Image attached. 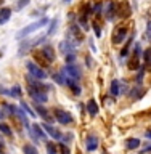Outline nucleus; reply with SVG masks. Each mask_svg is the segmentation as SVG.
<instances>
[{"instance_id":"1","label":"nucleus","mask_w":151,"mask_h":154,"mask_svg":"<svg viewBox=\"0 0 151 154\" xmlns=\"http://www.w3.org/2000/svg\"><path fill=\"white\" fill-rule=\"evenodd\" d=\"M48 24V18H40L39 21H36V23H31L29 26H26V27H23V29H19V31L16 32V40H24L29 34H32V32H36V31H39L40 27H43V26H47Z\"/></svg>"},{"instance_id":"2","label":"nucleus","mask_w":151,"mask_h":154,"mask_svg":"<svg viewBox=\"0 0 151 154\" xmlns=\"http://www.w3.org/2000/svg\"><path fill=\"white\" fill-rule=\"evenodd\" d=\"M45 38H47V34H42V35L34 37V38H24V42L21 40V45H19L18 55H19V56H24L26 53L31 51L36 45H39V43H43V42H45Z\"/></svg>"},{"instance_id":"3","label":"nucleus","mask_w":151,"mask_h":154,"mask_svg":"<svg viewBox=\"0 0 151 154\" xmlns=\"http://www.w3.org/2000/svg\"><path fill=\"white\" fill-rule=\"evenodd\" d=\"M61 74L64 75L66 79H72V80H76V82H79V80L82 79V71L79 69V66L74 64V63H72V64L63 66Z\"/></svg>"},{"instance_id":"4","label":"nucleus","mask_w":151,"mask_h":154,"mask_svg":"<svg viewBox=\"0 0 151 154\" xmlns=\"http://www.w3.org/2000/svg\"><path fill=\"white\" fill-rule=\"evenodd\" d=\"M53 117H55L56 122H60L61 125H71L74 122V117L71 116V112L61 109V108H55L53 109Z\"/></svg>"},{"instance_id":"5","label":"nucleus","mask_w":151,"mask_h":154,"mask_svg":"<svg viewBox=\"0 0 151 154\" xmlns=\"http://www.w3.org/2000/svg\"><path fill=\"white\" fill-rule=\"evenodd\" d=\"M142 55H143V51H142V47H140V43H135L134 53H132V56H130L129 61H127L129 69H132V71L140 69V56H142Z\"/></svg>"},{"instance_id":"6","label":"nucleus","mask_w":151,"mask_h":154,"mask_svg":"<svg viewBox=\"0 0 151 154\" xmlns=\"http://www.w3.org/2000/svg\"><path fill=\"white\" fill-rule=\"evenodd\" d=\"M26 67H27L29 74H31L32 77H36V79H39V80H45L47 77H48L47 72L43 71L39 64H36V63H32V61H27L26 63Z\"/></svg>"},{"instance_id":"7","label":"nucleus","mask_w":151,"mask_h":154,"mask_svg":"<svg viewBox=\"0 0 151 154\" xmlns=\"http://www.w3.org/2000/svg\"><path fill=\"white\" fill-rule=\"evenodd\" d=\"M127 32H129V27L125 26V24H119V26H116L114 31H113V43H114V45L122 43L124 38L127 37Z\"/></svg>"},{"instance_id":"8","label":"nucleus","mask_w":151,"mask_h":154,"mask_svg":"<svg viewBox=\"0 0 151 154\" xmlns=\"http://www.w3.org/2000/svg\"><path fill=\"white\" fill-rule=\"evenodd\" d=\"M27 93L34 100V103H37V104H45L48 101V96L45 91H39V90H34L31 87H27Z\"/></svg>"},{"instance_id":"9","label":"nucleus","mask_w":151,"mask_h":154,"mask_svg":"<svg viewBox=\"0 0 151 154\" xmlns=\"http://www.w3.org/2000/svg\"><path fill=\"white\" fill-rule=\"evenodd\" d=\"M40 125H42V128L45 130V133H47L50 138H53V140H61L63 133H61L56 127H53V125H52V124H48V122H42Z\"/></svg>"},{"instance_id":"10","label":"nucleus","mask_w":151,"mask_h":154,"mask_svg":"<svg viewBox=\"0 0 151 154\" xmlns=\"http://www.w3.org/2000/svg\"><path fill=\"white\" fill-rule=\"evenodd\" d=\"M34 111H36V114H37V116H40V117H42L43 120H45V122H48V124H50L52 120L55 119V117H52V116H50V111H48L43 104H37V103H34Z\"/></svg>"},{"instance_id":"11","label":"nucleus","mask_w":151,"mask_h":154,"mask_svg":"<svg viewBox=\"0 0 151 154\" xmlns=\"http://www.w3.org/2000/svg\"><path fill=\"white\" fill-rule=\"evenodd\" d=\"M103 10H105L106 18H108L109 21H113L114 16H116V13H118V5H116L113 0H108V2L103 5Z\"/></svg>"},{"instance_id":"12","label":"nucleus","mask_w":151,"mask_h":154,"mask_svg":"<svg viewBox=\"0 0 151 154\" xmlns=\"http://www.w3.org/2000/svg\"><path fill=\"white\" fill-rule=\"evenodd\" d=\"M98 144H100V140L96 135H89V137L85 138V148L89 152H93L98 149Z\"/></svg>"},{"instance_id":"13","label":"nucleus","mask_w":151,"mask_h":154,"mask_svg":"<svg viewBox=\"0 0 151 154\" xmlns=\"http://www.w3.org/2000/svg\"><path fill=\"white\" fill-rule=\"evenodd\" d=\"M98 112H100L98 103H96L95 100H89V101H87V114L92 116V117H95V116H98Z\"/></svg>"},{"instance_id":"14","label":"nucleus","mask_w":151,"mask_h":154,"mask_svg":"<svg viewBox=\"0 0 151 154\" xmlns=\"http://www.w3.org/2000/svg\"><path fill=\"white\" fill-rule=\"evenodd\" d=\"M11 8H7V7H3V8H0V26H3V24H7L8 23V19L11 18Z\"/></svg>"},{"instance_id":"15","label":"nucleus","mask_w":151,"mask_h":154,"mask_svg":"<svg viewBox=\"0 0 151 154\" xmlns=\"http://www.w3.org/2000/svg\"><path fill=\"white\" fill-rule=\"evenodd\" d=\"M31 127H32V130H34V133L37 135V138L40 140V141H45V140H47V133H45V130L42 128V125L31 124Z\"/></svg>"},{"instance_id":"16","label":"nucleus","mask_w":151,"mask_h":154,"mask_svg":"<svg viewBox=\"0 0 151 154\" xmlns=\"http://www.w3.org/2000/svg\"><path fill=\"white\" fill-rule=\"evenodd\" d=\"M42 55L43 56H45L47 58V60L48 61H50V63H53V61H55V51H53V48H52V45H43V48H42Z\"/></svg>"},{"instance_id":"17","label":"nucleus","mask_w":151,"mask_h":154,"mask_svg":"<svg viewBox=\"0 0 151 154\" xmlns=\"http://www.w3.org/2000/svg\"><path fill=\"white\" fill-rule=\"evenodd\" d=\"M60 51L63 55H69V53H74V45H71L68 40H61L60 42Z\"/></svg>"},{"instance_id":"18","label":"nucleus","mask_w":151,"mask_h":154,"mask_svg":"<svg viewBox=\"0 0 151 154\" xmlns=\"http://www.w3.org/2000/svg\"><path fill=\"white\" fill-rule=\"evenodd\" d=\"M129 14H130V7H129L127 2H122L121 5H118V16L125 18V16H129Z\"/></svg>"},{"instance_id":"19","label":"nucleus","mask_w":151,"mask_h":154,"mask_svg":"<svg viewBox=\"0 0 151 154\" xmlns=\"http://www.w3.org/2000/svg\"><path fill=\"white\" fill-rule=\"evenodd\" d=\"M143 95H145V88H143V87H140V88L137 87V88H132V90L129 91V96H130V98H132L134 101L140 100Z\"/></svg>"},{"instance_id":"20","label":"nucleus","mask_w":151,"mask_h":154,"mask_svg":"<svg viewBox=\"0 0 151 154\" xmlns=\"http://www.w3.org/2000/svg\"><path fill=\"white\" fill-rule=\"evenodd\" d=\"M140 144H142L140 138H129L127 141H125V148H127L129 151H134V149L140 148Z\"/></svg>"},{"instance_id":"21","label":"nucleus","mask_w":151,"mask_h":154,"mask_svg":"<svg viewBox=\"0 0 151 154\" xmlns=\"http://www.w3.org/2000/svg\"><path fill=\"white\" fill-rule=\"evenodd\" d=\"M109 93L113 95V96L121 95V84H119V80H113V82H111V85H109Z\"/></svg>"},{"instance_id":"22","label":"nucleus","mask_w":151,"mask_h":154,"mask_svg":"<svg viewBox=\"0 0 151 154\" xmlns=\"http://www.w3.org/2000/svg\"><path fill=\"white\" fill-rule=\"evenodd\" d=\"M34 58H36V60H37L39 63H40L42 66H50V61H48L47 58L42 55V51H40V50H37L36 53H34Z\"/></svg>"},{"instance_id":"23","label":"nucleus","mask_w":151,"mask_h":154,"mask_svg":"<svg viewBox=\"0 0 151 154\" xmlns=\"http://www.w3.org/2000/svg\"><path fill=\"white\" fill-rule=\"evenodd\" d=\"M0 133H3L5 137H13L11 127H10L8 124H5V122H0Z\"/></svg>"},{"instance_id":"24","label":"nucleus","mask_w":151,"mask_h":154,"mask_svg":"<svg viewBox=\"0 0 151 154\" xmlns=\"http://www.w3.org/2000/svg\"><path fill=\"white\" fill-rule=\"evenodd\" d=\"M23 152L24 154H39V149L34 146V144L26 143V144H23Z\"/></svg>"},{"instance_id":"25","label":"nucleus","mask_w":151,"mask_h":154,"mask_svg":"<svg viewBox=\"0 0 151 154\" xmlns=\"http://www.w3.org/2000/svg\"><path fill=\"white\" fill-rule=\"evenodd\" d=\"M52 79L55 80L58 85H66V82H68V79H66V77L61 74V72H56V74H52Z\"/></svg>"},{"instance_id":"26","label":"nucleus","mask_w":151,"mask_h":154,"mask_svg":"<svg viewBox=\"0 0 151 154\" xmlns=\"http://www.w3.org/2000/svg\"><path fill=\"white\" fill-rule=\"evenodd\" d=\"M143 64L146 67H151V48H146L143 51Z\"/></svg>"},{"instance_id":"27","label":"nucleus","mask_w":151,"mask_h":154,"mask_svg":"<svg viewBox=\"0 0 151 154\" xmlns=\"http://www.w3.org/2000/svg\"><path fill=\"white\" fill-rule=\"evenodd\" d=\"M77 26L82 27V31H89V21H87V16H79V19H77Z\"/></svg>"},{"instance_id":"28","label":"nucleus","mask_w":151,"mask_h":154,"mask_svg":"<svg viewBox=\"0 0 151 154\" xmlns=\"http://www.w3.org/2000/svg\"><path fill=\"white\" fill-rule=\"evenodd\" d=\"M134 35H135V34H132V35H130V38L127 40V45L122 48V51H121V56H122V58H125V56H127L129 53H130V43L134 42Z\"/></svg>"},{"instance_id":"29","label":"nucleus","mask_w":151,"mask_h":154,"mask_svg":"<svg viewBox=\"0 0 151 154\" xmlns=\"http://www.w3.org/2000/svg\"><path fill=\"white\" fill-rule=\"evenodd\" d=\"M21 109L29 116V117H37V116H36V111H32L31 108H29V104H27V103H24V101H21Z\"/></svg>"},{"instance_id":"30","label":"nucleus","mask_w":151,"mask_h":154,"mask_svg":"<svg viewBox=\"0 0 151 154\" xmlns=\"http://www.w3.org/2000/svg\"><path fill=\"white\" fill-rule=\"evenodd\" d=\"M45 149H47V154H58L56 144H55V143H52V141L45 144Z\"/></svg>"},{"instance_id":"31","label":"nucleus","mask_w":151,"mask_h":154,"mask_svg":"<svg viewBox=\"0 0 151 154\" xmlns=\"http://www.w3.org/2000/svg\"><path fill=\"white\" fill-rule=\"evenodd\" d=\"M56 26H58V18H55V19H52V23H50V27H48V31L45 32L47 35H52L53 32L56 31Z\"/></svg>"},{"instance_id":"32","label":"nucleus","mask_w":151,"mask_h":154,"mask_svg":"<svg viewBox=\"0 0 151 154\" xmlns=\"http://www.w3.org/2000/svg\"><path fill=\"white\" fill-rule=\"evenodd\" d=\"M10 90H11V98H21V87L19 85H14Z\"/></svg>"},{"instance_id":"33","label":"nucleus","mask_w":151,"mask_h":154,"mask_svg":"<svg viewBox=\"0 0 151 154\" xmlns=\"http://www.w3.org/2000/svg\"><path fill=\"white\" fill-rule=\"evenodd\" d=\"M58 154H71L69 146L64 144V143H60V151H58Z\"/></svg>"},{"instance_id":"34","label":"nucleus","mask_w":151,"mask_h":154,"mask_svg":"<svg viewBox=\"0 0 151 154\" xmlns=\"http://www.w3.org/2000/svg\"><path fill=\"white\" fill-rule=\"evenodd\" d=\"M72 138H74V137H72V133H63V137H61V143H64V144H69L71 141H72Z\"/></svg>"},{"instance_id":"35","label":"nucleus","mask_w":151,"mask_h":154,"mask_svg":"<svg viewBox=\"0 0 151 154\" xmlns=\"http://www.w3.org/2000/svg\"><path fill=\"white\" fill-rule=\"evenodd\" d=\"M143 75H145V67H140V72L137 74V77H135V82H137V84H142Z\"/></svg>"},{"instance_id":"36","label":"nucleus","mask_w":151,"mask_h":154,"mask_svg":"<svg viewBox=\"0 0 151 154\" xmlns=\"http://www.w3.org/2000/svg\"><path fill=\"white\" fill-rule=\"evenodd\" d=\"M29 2H31V0H19L18 5H16V10H23L24 7H27V5H29Z\"/></svg>"},{"instance_id":"37","label":"nucleus","mask_w":151,"mask_h":154,"mask_svg":"<svg viewBox=\"0 0 151 154\" xmlns=\"http://www.w3.org/2000/svg\"><path fill=\"white\" fill-rule=\"evenodd\" d=\"M145 35H146L148 40H151V19H149L148 24H146V32H145Z\"/></svg>"},{"instance_id":"38","label":"nucleus","mask_w":151,"mask_h":154,"mask_svg":"<svg viewBox=\"0 0 151 154\" xmlns=\"http://www.w3.org/2000/svg\"><path fill=\"white\" fill-rule=\"evenodd\" d=\"M93 29H95L96 37H101V31H100V27H98V24H96V23H93Z\"/></svg>"},{"instance_id":"39","label":"nucleus","mask_w":151,"mask_h":154,"mask_svg":"<svg viewBox=\"0 0 151 154\" xmlns=\"http://www.w3.org/2000/svg\"><path fill=\"white\" fill-rule=\"evenodd\" d=\"M145 137H146L148 140H151V130H148V132H146V133H145Z\"/></svg>"},{"instance_id":"40","label":"nucleus","mask_w":151,"mask_h":154,"mask_svg":"<svg viewBox=\"0 0 151 154\" xmlns=\"http://www.w3.org/2000/svg\"><path fill=\"white\" fill-rule=\"evenodd\" d=\"M3 146H5V143L2 141V140H0V151H2V149H3Z\"/></svg>"},{"instance_id":"41","label":"nucleus","mask_w":151,"mask_h":154,"mask_svg":"<svg viewBox=\"0 0 151 154\" xmlns=\"http://www.w3.org/2000/svg\"><path fill=\"white\" fill-rule=\"evenodd\" d=\"M3 117H5V114H3V111L0 109V119H3Z\"/></svg>"},{"instance_id":"42","label":"nucleus","mask_w":151,"mask_h":154,"mask_svg":"<svg viewBox=\"0 0 151 154\" xmlns=\"http://www.w3.org/2000/svg\"><path fill=\"white\" fill-rule=\"evenodd\" d=\"M63 2H64V3H69V2H71V0H63Z\"/></svg>"},{"instance_id":"43","label":"nucleus","mask_w":151,"mask_h":154,"mask_svg":"<svg viewBox=\"0 0 151 154\" xmlns=\"http://www.w3.org/2000/svg\"><path fill=\"white\" fill-rule=\"evenodd\" d=\"M2 55H3V50H0V58H2Z\"/></svg>"},{"instance_id":"44","label":"nucleus","mask_w":151,"mask_h":154,"mask_svg":"<svg viewBox=\"0 0 151 154\" xmlns=\"http://www.w3.org/2000/svg\"><path fill=\"white\" fill-rule=\"evenodd\" d=\"M3 2H5V0H0V5H2V3H3Z\"/></svg>"},{"instance_id":"45","label":"nucleus","mask_w":151,"mask_h":154,"mask_svg":"<svg viewBox=\"0 0 151 154\" xmlns=\"http://www.w3.org/2000/svg\"><path fill=\"white\" fill-rule=\"evenodd\" d=\"M0 154H5V152H3V151H0Z\"/></svg>"},{"instance_id":"46","label":"nucleus","mask_w":151,"mask_h":154,"mask_svg":"<svg viewBox=\"0 0 151 154\" xmlns=\"http://www.w3.org/2000/svg\"><path fill=\"white\" fill-rule=\"evenodd\" d=\"M103 154H109V152H103Z\"/></svg>"}]
</instances>
